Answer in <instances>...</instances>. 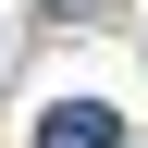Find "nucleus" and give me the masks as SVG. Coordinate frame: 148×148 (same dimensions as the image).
Here are the masks:
<instances>
[{
    "label": "nucleus",
    "mask_w": 148,
    "mask_h": 148,
    "mask_svg": "<svg viewBox=\"0 0 148 148\" xmlns=\"http://www.w3.org/2000/svg\"><path fill=\"white\" fill-rule=\"evenodd\" d=\"M37 148H123V123H111L99 99H62L49 123H37Z\"/></svg>",
    "instance_id": "f257e3e1"
}]
</instances>
